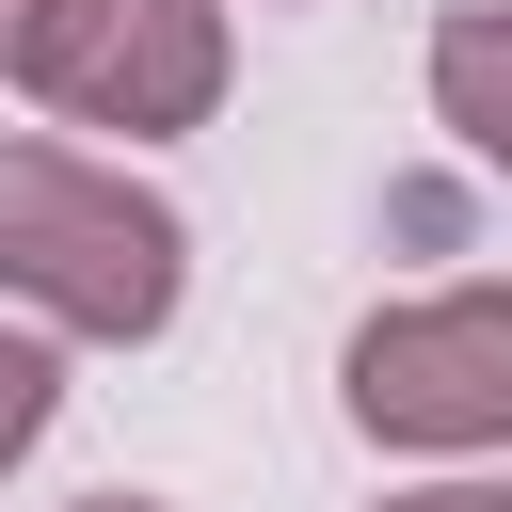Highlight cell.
<instances>
[{
    "mask_svg": "<svg viewBox=\"0 0 512 512\" xmlns=\"http://www.w3.org/2000/svg\"><path fill=\"white\" fill-rule=\"evenodd\" d=\"M0 288L32 304V336H96V352H144L176 304H192V224L96 160V144H0Z\"/></svg>",
    "mask_w": 512,
    "mask_h": 512,
    "instance_id": "cell-1",
    "label": "cell"
},
{
    "mask_svg": "<svg viewBox=\"0 0 512 512\" xmlns=\"http://www.w3.org/2000/svg\"><path fill=\"white\" fill-rule=\"evenodd\" d=\"M16 80L96 144H192L240 80V32H224V0H32Z\"/></svg>",
    "mask_w": 512,
    "mask_h": 512,
    "instance_id": "cell-2",
    "label": "cell"
},
{
    "mask_svg": "<svg viewBox=\"0 0 512 512\" xmlns=\"http://www.w3.org/2000/svg\"><path fill=\"white\" fill-rule=\"evenodd\" d=\"M336 400H352V432H368V448H432V464H464V480H480V464L512 448V288H496V272H464V288H432V304L352 320Z\"/></svg>",
    "mask_w": 512,
    "mask_h": 512,
    "instance_id": "cell-3",
    "label": "cell"
},
{
    "mask_svg": "<svg viewBox=\"0 0 512 512\" xmlns=\"http://www.w3.org/2000/svg\"><path fill=\"white\" fill-rule=\"evenodd\" d=\"M432 112L464 160H512V96H496V16H448L432 32Z\"/></svg>",
    "mask_w": 512,
    "mask_h": 512,
    "instance_id": "cell-4",
    "label": "cell"
},
{
    "mask_svg": "<svg viewBox=\"0 0 512 512\" xmlns=\"http://www.w3.org/2000/svg\"><path fill=\"white\" fill-rule=\"evenodd\" d=\"M48 416H64V352H48L32 320H0V480L48 448Z\"/></svg>",
    "mask_w": 512,
    "mask_h": 512,
    "instance_id": "cell-5",
    "label": "cell"
},
{
    "mask_svg": "<svg viewBox=\"0 0 512 512\" xmlns=\"http://www.w3.org/2000/svg\"><path fill=\"white\" fill-rule=\"evenodd\" d=\"M384 512H512L496 480H432V496H384Z\"/></svg>",
    "mask_w": 512,
    "mask_h": 512,
    "instance_id": "cell-6",
    "label": "cell"
},
{
    "mask_svg": "<svg viewBox=\"0 0 512 512\" xmlns=\"http://www.w3.org/2000/svg\"><path fill=\"white\" fill-rule=\"evenodd\" d=\"M16 32H32V0H0V80H16Z\"/></svg>",
    "mask_w": 512,
    "mask_h": 512,
    "instance_id": "cell-7",
    "label": "cell"
},
{
    "mask_svg": "<svg viewBox=\"0 0 512 512\" xmlns=\"http://www.w3.org/2000/svg\"><path fill=\"white\" fill-rule=\"evenodd\" d=\"M80 512H176V496H80Z\"/></svg>",
    "mask_w": 512,
    "mask_h": 512,
    "instance_id": "cell-8",
    "label": "cell"
}]
</instances>
